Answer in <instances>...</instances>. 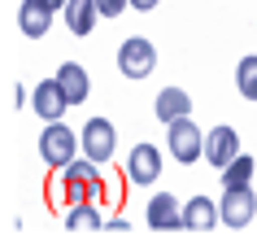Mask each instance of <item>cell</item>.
<instances>
[{
    "label": "cell",
    "mask_w": 257,
    "mask_h": 240,
    "mask_svg": "<svg viewBox=\"0 0 257 240\" xmlns=\"http://www.w3.org/2000/svg\"><path fill=\"white\" fill-rule=\"evenodd\" d=\"M218 214H222V223H227V227H248V223H253V214H257L253 188H248V184H244V188H227Z\"/></svg>",
    "instance_id": "277c9868"
},
{
    "label": "cell",
    "mask_w": 257,
    "mask_h": 240,
    "mask_svg": "<svg viewBox=\"0 0 257 240\" xmlns=\"http://www.w3.org/2000/svg\"><path fill=\"white\" fill-rule=\"evenodd\" d=\"M105 231H109V236H126L131 223H126V218H113V223H105Z\"/></svg>",
    "instance_id": "d6986e66"
},
{
    "label": "cell",
    "mask_w": 257,
    "mask_h": 240,
    "mask_svg": "<svg viewBox=\"0 0 257 240\" xmlns=\"http://www.w3.org/2000/svg\"><path fill=\"white\" fill-rule=\"evenodd\" d=\"M131 0H96V9H100V18H118L122 9H126Z\"/></svg>",
    "instance_id": "ac0fdd59"
},
{
    "label": "cell",
    "mask_w": 257,
    "mask_h": 240,
    "mask_svg": "<svg viewBox=\"0 0 257 240\" xmlns=\"http://www.w3.org/2000/svg\"><path fill=\"white\" fill-rule=\"evenodd\" d=\"M66 227L70 231H96V227H105V223H100V214L92 210V201H74L70 214H66Z\"/></svg>",
    "instance_id": "9a60e30c"
},
{
    "label": "cell",
    "mask_w": 257,
    "mask_h": 240,
    "mask_svg": "<svg viewBox=\"0 0 257 240\" xmlns=\"http://www.w3.org/2000/svg\"><path fill=\"white\" fill-rule=\"evenodd\" d=\"M153 66H157V48H153L149 40L131 35V40L118 48V70L126 79H144V74H153Z\"/></svg>",
    "instance_id": "7a4b0ae2"
},
{
    "label": "cell",
    "mask_w": 257,
    "mask_h": 240,
    "mask_svg": "<svg viewBox=\"0 0 257 240\" xmlns=\"http://www.w3.org/2000/svg\"><path fill=\"white\" fill-rule=\"evenodd\" d=\"M18 22H22V35L40 40V35H48V31H53V9H48L44 0H22Z\"/></svg>",
    "instance_id": "9c48e42d"
},
{
    "label": "cell",
    "mask_w": 257,
    "mask_h": 240,
    "mask_svg": "<svg viewBox=\"0 0 257 240\" xmlns=\"http://www.w3.org/2000/svg\"><path fill=\"white\" fill-rule=\"evenodd\" d=\"M149 227L153 231H183V205L170 192H157L149 201Z\"/></svg>",
    "instance_id": "52a82bcc"
},
{
    "label": "cell",
    "mask_w": 257,
    "mask_h": 240,
    "mask_svg": "<svg viewBox=\"0 0 257 240\" xmlns=\"http://www.w3.org/2000/svg\"><path fill=\"white\" fill-rule=\"evenodd\" d=\"M170 153H175L183 166H192L196 157H205V135H201V127L192 122V114L179 118V122H170Z\"/></svg>",
    "instance_id": "3957f363"
},
{
    "label": "cell",
    "mask_w": 257,
    "mask_h": 240,
    "mask_svg": "<svg viewBox=\"0 0 257 240\" xmlns=\"http://www.w3.org/2000/svg\"><path fill=\"white\" fill-rule=\"evenodd\" d=\"M83 153H87V162H109L113 157V122L109 118H92V122H83Z\"/></svg>",
    "instance_id": "5b68a950"
},
{
    "label": "cell",
    "mask_w": 257,
    "mask_h": 240,
    "mask_svg": "<svg viewBox=\"0 0 257 240\" xmlns=\"http://www.w3.org/2000/svg\"><path fill=\"white\" fill-rule=\"evenodd\" d=\"M131 9H140V14H153V9H157V0H131Z\"/></svg>",
    "instance_id": "ffe728a7"
},
{
    "label": "cell",
    "mask_w": 257,
    "mask_h": 240,
    "mask_svg": "<svg viewBox=\"0 0 257 240\" xmlns=\"http://www.w3.org/2000/svg\"><path fill=\"white\" fill-rule=\"evenodd\" d=\"M253 175H257V157H235V162L222 166V184L227 188H244Z\"/></svg>",
    "instance_id": "2e32d148"
},
{
    "label": "cell",
    "mask_w": 257,
    "mask_h": 240,
    "mask_svg": "<svg viewBox=\"0 0 257 240\" xmlns=\"http://www.w3.org/2000/svg\"><path fill=\"white\" fill-rule=\"evenodd\" d=\"M96 18H100V9H96V0H70L66 5V27H70V35H92V27H96Z\"/></svg>",
    "instance_id": "7c38bea8"
},
{
    "label": "cell",
    "mask_w": 257,
    "mask_h": 240,
    "mask_svg": "<svg viewBox=\"0 0 257 240\" xmlns=\"http://www.w3.org/2000/svg\"><path fill=\"white\" fill-rule=\"evenodd\" d=\"M153 109H157V118H162V122H179V118H188V114H192V101H188L183 88H166Z\"/></svg>",
    "instance_id": "4fadbf2b"
},
{
    "label": "cell",
    "mask_w": 257,
    "mask_h": 240,
    "mask_svg": "<svg viewBox=\"0 0 257 240\" xmlns=\"http://www.w3.org/2000/svg\"><path fill=\"white\" fill-rule=\"evenodd\" d=\"M214 223H218V205L209 197H192L188 210H183V227L188 231H209Z\"/></svg>",
    "instance_id": "5bb4252c"
},
{
    "label": "cell",
    "mask_w": 257,
    "mask_h": 240,
    "mask_svg": "<svg viewBox=\"0 0 257 240\" xmlns=\"http://www.w3.org/2000/svg\"><path fill=\"white\" fill-rule=\"evenodd\" d=\"M44 5H48V9H61V5H70V0H44Z\"/></svg>",
    "instance_id": "44dd1931"
},
{
    "label": "cell",
    "mask_w": 257,
    "mask_h": 240,
    "mask_svg": "<svg viewBox=\"0 0 257 240\" xmlns=\"http://www.w3.org/2000/svg\"><path fill=\"white\" fill-rule=\"evenodd\" d=\"M205 157H209L214 171H222L227 162L240 157V135L231 131V127H214V131L205 135Z\"/></svg>",
    "instance_id": "8992f818"
},
{
    "label": "cell",
    "mask_w": 257,
    "mask_h": 240,
    "mask_svg": "<svg viewBox=\"0 0 257 240\" xmlns=\"http://www.w3.org/2000/svg\"><path fill=\"white\" fill-rule=\"evenodd\" d=\"M40 153L48 166H70L74 162V153H79V135L70 131V127H61V122H48L40 135Z\"/></svg>",
    "instance_id": "6da1fadb"
},
{
    "label": "cell",
    "mask_w": 257,
    "mask_h": 240,
    "mask_svg": "<svg viewBox=\"0 0 257 240\" xmlns=\"http://www.w3.org/2000/svg\"><path fill=\"white\" fill-rule=\"evenodd\" d=\"M35 109H40L44 122H61V114L70 109V101H66V92H61V83H57V79L35 88Z\"/></svg>",
    "instance_id": "30bf717a"
},
{
    "label": "cell",
    "mask_w": 257,
    "mask_h": 240,
    "mask_svg": "<svg viewBox=\"0 0 257 240\" xmlns=\"http://www.w3.org/2000/svg\"><path fill=\"white\" fill-rule=\"evenodd\" d=\"M57 83H61V92H66L70 105H83V101H87V92H92V83H87V70H83L79 61H66V66L57 70Z\"/></svg>",
    "instance_id": "8fae6325"
},
{
    "label": "cell",
    "mask_w": 257,
    "mask_h": 240,
    "mask_svg": "<svg viewBox=\"0 0 257 240\" xmlns=\"http://www.w3.org/2000/svg\"><path fill=\"white\" fill-rule=\"evenodd\" d=\"M126 175H131L136 184H153V179L162 175V153L153 144H136L131 157H126Z\"/></svg>",
    "instance_id": "ba28073f"
},
{
    "label": "cell",
    "mask_w": 257,
    "mask_h": 240,
    "mask_svg": "<svg viewBox=\"0 0 257 240\" xmlns=\"http://www.w3.org/2000/svg\"><path fill=\"white\" fill-rule=\"evenodd\" d=\"M235 83H240V96L257 105V57H244L240 70H235Z\"/></svg>",
    "instance_id": "e0dca14e"
}]
</instances>
